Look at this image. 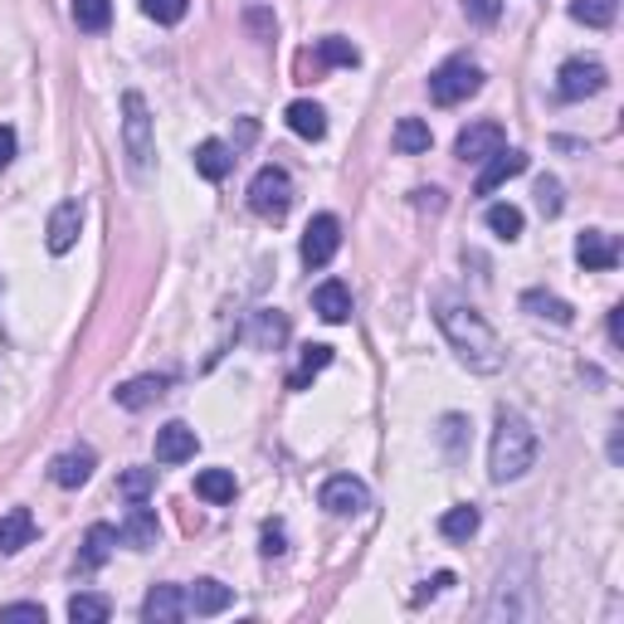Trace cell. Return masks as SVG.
I'll list each match as a JSON object with an SVG mask.
<instances>
[{"label":"cell","mask_w":624,"mask_h":624,"mask_svg":"<svg viewBox=\"0 0 624 624\" xmlns=\"http://www.w3.org/2000/svg\"><path fill=\"white\" fill-rule=\"evenodd\" d=\"M439 327L468 372H478V376L503 372V341L488 323H483V313L458 308V303H439Z\"/></svg>","instance_id":"1"},{"label":"cell","mask_w":624,"mask_h":624,"mask_svg":"<svg viewBox=\"0 0 624 624\" xmlns=\"http://www.w3.org/2000/svg\"><path fill=\"white\" fill-rule=\"evenodd\" d=\"M537 458V429L527 425V415L503 410L498 425H493V444H488V474L493 483H513L532 468Z\"/></svg>","instance_id":"2"},{"label":"cell","mask_w":624,"mask_h":624,"mask_svg":"<svg viewBox=\"0 0 624 624\" xmlns=\"http://www.w3.org/2000/svg\"><path fill=\"white\" fill-rule=\"evenodd\" d=\"M483 88V69L468 59H444L435 73H429V98H435L439 108H454L464 103V98H474Z\"/></svg>","instance_id":"3"},{"label":"cell","mask_w":624,"mask_h":624,"mask_svg":"<svg viewBox=\"0 0 624 624\" xmlns=\"http://www.w3.org/2000/svg\"><path fill=\"white\" fill-rule=\"evenodd\" d=\"M122 142L132 157V171H147L157 157V142H151V112L142 93H122Z\"/></svg>","instance_id":"4"},{"label":"cell","mask_w":624,"mask_h":624,"mask_svg":"<svg viewBox=\"0 0 624 624\" xmlns=\"http://www.w3.org/2000/svg\"><path fill=\"white\" fill-rule=\"evenodd\" d=\"M293 206V181H288V171L284 167H264L259 176L249 181V210L259 215V220H284Z\"/></svg>","instance_id":"5"},{"label":"cell","mask_w":624,"mask_h":624,"mask_svg":"<svg viewBox=\"0 0 624 624\" xmlns=\"http://www.w3.org/2000/svg\"><path fill=\"white\" fill-rule=\"evenodd\" d=\"M605 83H610V73H605V63H595V59H566V63H562V73H556V88H562L566 103L595 98Z\"/></svg>","instance_id":"6"},{"label":"cell","mask_w":624,"mask_h":624,"mask_svg":"<svg viewBox=\"0 0 624 624\" xmlns=\"http://www.w3.org/2000/svg\"><path fill=\"white\" fill-rule=\"evenodd\" d=\"M337 249H341V220L337 215H317L308 235H303V264L308 269H327L337 259Z\"/></svg>","instance_id":"7"},{"label":"cell","mask_w":624,"mask_h":624,"mask_svg":"<svg viewBox=\"0 0 624 624\" xmlns=\"http://www.w3.org/2000/svg\"><path fill=\"white\" fill-rule=\"evenodd\" d=\"M317 503H323L327 513H337V517H351V513H366V507H372V488H366L361 478H351V474H337V478L323 483Z\"/></svg>","instance_id":"8"},{"label":"cell","mask_w":624,"mask_h":624,"mask_svg":"<svg viewBox=\"0 0 624 624\" xmlns=\"http://www.w3.org/2000/svg\"><path fill=\"white\" fill-rule=\"evenodd\" d=\"M79 229H83L79 200H63V206H55V215H49V229H44L49 254H69L73 245H79Z\"/></svg>","instance_id":"9"},{"label":"cell","mask_w":624,"mask_h":624,"mask_svg":"<svg viewBox=\"0 0 624 624\" xmlns=\"http://www.w3.org/2000/svg\"><path fill=\"white\" fill-rule=\"evenodd\" d=\"M522 171H527V151H507V147H503V151H493V157L483 161L474 190H478V196H493V190L507 186V181H513V176H522Z\"/></svg>","instance_id":"10"},{"label":"cell","mask_w":624,"mask_h":624,"mask_svg":"<svg viewBox=\"0 0 624 624\" xmlns=\"http://www.w3.org/2000/svg\"><path fill=\"white\" fill-rule=\"evenodd\" d=\"M507 147V137H503V127L498 122H474V127H464L458 132V142H454V151L464 161H488L493 151H503Z\"/></svg>","instance_id":"11"},{"label":"cell","mask_w":624,"mask_h":624,"mask_svg":"<svg viewBox=\"0 0 624 624\" xmlns=\"http://www.w3.org/2000/svg\"><path fill=\"white\" fill-rule=\"evenodd\" d=\"M576 264L585 274H605L620 264V245L610 235H601V229H585V235L576 239Z\"/></svg>","instance_id":"12"},{"label":"cell","mask_w":624,"mask_h":624,"mask_svg":"<svg viewBox=\"0 0 624 624\" xmlns=\"http://www.w3.org/2000/svg\"><path fill=\"white\" fill-rule=\"evenodd\" d=\"M196 449H200L196 429L181 425V419L157 429V464H186V458H196Z\"/></svg>","instance_id":"13"},{"label":"cell","mask_w":624,"mask_h":624,"mask_svg":"<svg viewBox=\"0 0 624 624\" xmlns=\"http://www.w3.org/2000/svg\"><path fill=\"white\" fill-rule=\"evenodd\" d=\"M235 605V591L220 581H196V585H186V615H220V610Z\"/></svg>","instance_id":"14"},{"label":"cell","mask_w":624,"mask_h":624,"mask_svg":"<svg viewBox=\"0 0 624 624\" xmlns=\"http://www.w3.org/2000/svg\"><path fill=\"white\" fill-rule=\"evenodd\" d=\"M142 620L147 624H176V620H186V591H181V585H157V591L142 601Z\"/></svg>","instance_id":"15"},{"label":"cell","mask_w":624,"mask_h":624,"mask_svg":"<svg viewBox=\"0 0 624 624\" xmlns=\"http://www.w3.org/2000/svg\"><path fill=\"white\" fill-rule=\"evenodd\" d=\"M313 313L323 317V323H347V317H351V293H347V284H337V278L317 284V293H313Z\"/></svg>","instance_id":"16"},{"label":"cell","mask_w":624,"mask_h":624,"mask_svg":"<svg viewBox=\"0 0 624 624\" xmlns=\"http://www.w3.org/2000/svg\"><path fill=\"white\" fill-rule=\"evenodd\" d=\"M118 542H127L132 552H147V546H157V513L137 503L132 513H127V522L118 527Z\"/></svg>","instance_id":"17"},{"label":"cell","mask_w":624,"mask_h":624,"mask_svg":"<svg viewBox=\"0 0 624 624\" xmlns=\"http://www.w3.org/2000/svg\"><path fill=\"white\" fill-rule=\"evenodd\" d=\"M88 474H93V449H69L49 464V478L59 488H79V483H88Z\"/></svg>","instance_id":"18"},{"label":"cell","mask_w":624,"mask_h":624,"mask_svg":"<svg viewBox=\"0 0 624 624\" xmlns=\"http://www.w3.org/2000/svg\"><path fill=\"white\" fill-rule=\"evenodd\" d=\"M196 171L206 176V181H225V176L235 171V151H229L220 137H206V142L196 147Z\"/></svg>","instance_id":"19"},{"label":"cell","mask_w":624,"mask_h":624,"mask_svg":"<svg viewBox=\"0 0 624 624\" xmlns=\"http://www.w3.org/2000/svg\"><path fill=\"white\" fill-rule=\"evenodd\" d=\"M288 127L303 137V142H323L327 137V112L308 103V98H298V103H288Z\"/></svg>","instance_id":"20"},{"label":"cell","mask_w":624,"mask_h":624,"mask_svg":"<svg viewBox=\"0 0 624 624\" xmlns=\"http://www.w3.org/2000/svg\"><path fill=\"white\" fill-rule=\"evenodd\" d=\"M161 396H167V376H137V380H127V386H118L122 410H147V405Z\"/></svg>","instance_id":"21"},{"label":"cell","mask_w":624,"mask_h":624,"mask_svg":"<svg viewBox=\"0 0 624 624\" xmlns=\"http://www.w3.org/2000/svg\"><path fill=\"white\" fill-rule=\"evenodd\" d=\"M34 542V517L24 513V507H10L6 517H0V552H20V546Z\"/></svg>","instance_id":"22"},{"label":"cell","mask_w":624,"mask_h":624,"mask_svg":"<svg viewBox=\"0 0 624 624\" xmlns=\"http://www.w3.org/2000/svg\"><path fill=\"white\" fill-rule=\"evenodd\" d=\"M112 546H118V527H108V522H98V527H88L79 566H83V571H98V566H103L108 556H112Z\"/></svg>","instance_id":"23"},{"label":"cell","mask_w":624,"mask_h":624,"mask_svg":"<svg viewBox=\"0 0 624 624\" xmlns=\"http://www.w3.org/2000/svg\"><path fill=\"white\" fill-rule=\"evenodd\" d=\"M313 63H317V69H356L361 55H356L351 40H341V34H327V40H317Z\"/></svg>","instance_id":"24"},{"label":"cell","mask_w":624,"mask_h":624,"mask_svg":"<svg viewBox=\"0 0 624 624\" xmlns=\"http://www.w3.org/2000/svg\"><path fill=\"white\" fill-rule=\"evenodd\" d=\"M439 532L449 542H468L478 532V507L474 503H458V507H449V513L439 517Z\"/></svg>","instance_id":"25"},{"label":"cell","mask_w":624,"mask_h":624,"mask_svg":"<svg viewBox=\"0 0 624 624\" xmlns=\"http://www.w3.org/2000/svg\"><path fill=\"white\" fill-rule=\"evenodd\" d=\"M571 16L581 24H591V30H610L620 16V0H571Z\"/></svg>","instance_id":"26"},{"label":"cell","mask_w":624,"mask_h":624,"mask_svg":"<svg viewBox=\"0 0 624 624\" xmlns=\"http://www.w3.org/2000/svg\"><path fill=\"white\" fill-rule=\"evenodd\" d=\"M435 147V132H429L419 118H400L396 122V151H405V157H419V151Z\"/></svg>","instance_id":"27"},{"label":"cell","mask_w":624,"mask_h":624,"mask_svg":"<svg viewBox=\"0 0 624 624\" xmlns=\"http://www.w3.org/2000/svg\"><path fill=\"white\" fill-rule=\"evenodd\" d=\"M196 493L206 503H235V474H229V468H206V474L196 478Z\"/></svg>","instance_id":"28"},{"label":"cell","mask_w":624,"mask_h":624,"mask_svg":"<svg viewBox=\"0 0 624 624\" xmlns=\"http://www.w3.org/2000/svg\"><path fill=\"white\" fill-rule=\"evenodd\" d=\"M327 366H333V347H323V341H313V347H303V366L288 376V386H293V390H303V386H308V380H313L317 372H327Z\"/></svg>","instance_id":"29"},{"label":"cell","mask_w":624,"mask_h":624,"mask_svg":"<svg viewBox=\"0 0 624 624\" xmlns=\"http://www.w3.org/2000/svg\"><path fill=\"white\" fill-rule=\"evenodd\" d=\"M522 308L527 313H537V317H552V323H571V303H562V298H552V293H542V288H532V293H522Z\"/></svg>","instance_id":"30"},{"label":"cell","mask_w":624,"mask_h":624,"mask_svg":"<svg viewBox=\"0 0 624 624\" xmlns=\"http://www.w3.org/2000/svg\"><path fill=\"white\" fill-rule=\"evenodd\" d=\"M73 20H79V30H88V34L108 30V20H112V0H73Z\"/></svg>","instance_id":"31"},{"label":"cell","mask_w":624,"mask_h":624,"mask_svg":"<svg viewBox=\"0 0 624 624\" xmlns=\"http://www.w3.org/2000/svg\"><path fill=\"white\" fill-rule=\"evenodd\" d=\"M112 615V605L103 601V595H73L69 601V620L73 624H103Z\"/></svg>","instance_id":"32"},{"label":"cell","mask_w":624,"mask_h":624,"mask_svg":"<svg viewBox=\"0 0 624 624\" xmlns=\"http://www.w3.org/2000/svg\"><path fill=\"white\" fill-rule=\"evenodd\" d=\"M488 229L498 239H517L522 235V210L517 206H488Z\"/></svg>","instance_id":"33"},{"label":"cell","mask_w":624,"mask_h":624,"mask_svg":"<svg viewBox=\"0 0 624 624\" xmlns=\"http://www.w3.org/2000/svg\"><path fill=\"white\" fill-rule=\"evenodd\" d=\"M118 488L127 493V498L132 503H142L151 488H157V474H151V468H127V474L118 478Z\"/></svg>","instance_id":"34"},{"label":"cell","mask_w":624,"mask_h":624,"mask_svg":"<svg viewBox=\"0 0 624 624\" xmlns=\"http://www.w3.org/2000/svg\"><path fill=\"white\" fill-rule=\"evenodd\" d=\"M142 10L157 24H181L186 10H190V0H142Z\"/></svg>","instance_id":"35"},{"label":"cell","mask_w":624,"mask_h":624,"mask_svg":"<svg viewBox=\"0 0 624 624\" xmlns=\"http://www.w3.org/2000/svg\"><path fill=\"white\" fill-rule=\"evenodd\" d=\"M254 337H259V347H278V341L288 337V323L278 313H259V327H254Z\"/></svg>","instance_id":"36"},{"label":"cell","mask_w":624,"mask_h":624,"mask_svg":"<svg viewBox=\"0 0 624 624\" xmlns=\"http://www.w3.org/2000/svg\"><path fill=\"white\" fill-rule=\"evenodd\" d=\"M464 16L474 24H498L503 20V0H464Z\"/></svg>","instance_id":"37"},{"label":"cell","mask_w":624,"mask_h":624,"mask_svg":"<svg viewBox=\"0 0 624 624\" xmlns=\"http://www.w3.org/2000/svg\"><path fill=\"white\" fill-rule=\"evenodd\" d=\"M537 200H542V215H562V186L546 176V181H537Z\"/></svg>","instance_id":"38"},{"label":"cell","mask_w":624,"mask_h":624,"mask_svg":"<svg viewBox=\"0 0 624 624\" xmlns=\"http://www.w3.org/2000/svg\"><path fill=\"white\" fill-rule=\"evenodd\" d=\"M0 620H30V624H44V605H6Z\"/></svg>","instance_id":"39"},{"label":"cell","mask_w":624,"mask_h":624,"mask_svg":"<svg viewBox=\"0 0 624 624\" xmlns=\"http://www.w3.org/2000/svg\"><path fill=\"white\" fill-rule=\"evenodd\" d=\"M264 556H284V527H278V522L264 527Z\"/></svg>","instance_id":"40"},{"label":"cell","mask_w":624,"mask_h":624,"mask_svg":"<svg viewBox=\"0 0 624 624\" xmlns=\"http://www.w3.org/2000/svg\"><path fill=\"white\" fill-rule=\"evenodd\" d=\"M16 161V127H0V171Z\"/></svg>","instance_id":"41"}]
</instances>
